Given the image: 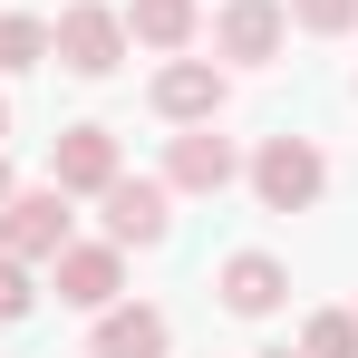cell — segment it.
Segmentation results:
<instances>
[{
  "instance_id": "2",
  "label": "cell",
  "mask_w": 358,
  "mask_h": 358,
  "mask_svg": "<svg viewBox=\"0 0 358 358\" xmlns=\"http://www.w3.org/2000/svg\"><path fill=\"white\" fill-rule=\"evenodd\" d=\"M107 39H117L107 20H68V49H78V68H107Z\"/></svg>"
},
{
  "instance_id": "6",
  "label": "cell",
  "mask_w": 358,
  "mask_h": 358,
  "mask_svg": "<svg viewBox=\"0 0 358 358\" xmlns=\"http://www.w3.org/2000/svg\"><path fill=\"white\" fill-rule=\"evenodd\" d=\"M155 223H165L155 194H117V233H155Z\"/></svg>"
},
{
  "instance_id": "8",
  "label": "cell",
  "mask_w": 358,
  "mask_h": 358,
  "mask_svg": "<svg viewBox=\"0 0 358 358\" xmlns=\"http://www.w3.org/2000/svg\"><path fill=\"white\" fill-rule=\"evenodd\" d=\"M20 300H29V291H20V271L0 262V310H20Z\"/></svg>"
},
{
  "instance_id": "7",
  "label": "cell",
  "mask_w": 358,
  "mask_h": 358,
  "mask_svg": "<svg viewBox=\"0 0 358 358\" xmlns=\"http://www.w3.org/2000/svg\"><path fill=\"white\" fill-rule=\"evenodd\" d=\"M107 281H117V271H107L97 252H87V262H68V300H107Z\"/></svg>"
},
{
  "instance_id": "9",
  "label": "cell",
  "mask_w": 358,
  "mask_h": 358,
  "mask_svg": "<svg viewBox=\"0 0 358 358\" xmlns=\"http://www.w3.org/2000/svg\"><path fill=\"white\" fill-rule=\"evenodd\" d=\"M300 10H310V20H349V0H300Z\"/></svg>"
},
{
  "instance_id": "3",
  "label": "cell",
  "mask_w": 358,
  "mask_h": 358,
  "mask_svg": "<svg viewBox=\"0 0 358 358\" xmlns=\"http://www.w3.org/2000/svg\"><path fill=\"white\" fill-rule=\"evenodd\" d=\"M10 242H20V252H39V242H59V213H49V203H20V223H10Z\"/></svg>"
},
{
  "instance_id": "1",
  "label": "cell",
  "mask_w": 358,
  "mask_h": 358,
  "mask_svg": "<svg viewBox=\"0 0 358 358\" xmlns=\"http://www.w3.org/2000/svg\"><path fill=\"white\" fill-rule=\"evenodd\" d=\"M262 184H271V203H300V194H310V184H320V165H310V155H300V145H281V155H271V165H262Z\"/></svg>"
},
{
  "instance_id": "5",
  "label": "cell",
  "mask_w": 358,
  "mask_h": 358,
  "mask_svg": "<svg viewBox=\"0 0 358 358\" xmlns=\"http://www.w3.org/2000/svg\"><path fill=\"white\" fill-rule=\"evenodd\" d=\"M107 358H155V320H117L107 329Z\"/></svg>"
},
{
  "instance_id": "4",
  "label": "cell",
  "mask_w": 358,
  "mask_h": 358,
  "mask_svg": "<svg viewBox=\"0 0 358 358\" xmlns=\"http://www.w3.org/2000/svg\"><path fill=\"white\" fill-rule=\"evenodd\" d=\"M271 291H281V281H271V262H233V300H242V310H262Z\"/></svg>"
}]
</instances>
